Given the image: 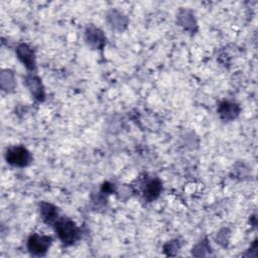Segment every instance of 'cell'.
Instances as JSON below:
<instances>
[{
    "label": "cell",
    "mask_w": 258,
    "mask_h": 258,
    "mask_svg": "<svg viewBox=\"0 0 258 258\" xmlns=\"http://www.w3.org/2000/svg\"><path fill=\"white\" fill-rule=\"evenodd\" d=\"M56 232L63 243L67 245L75 243L80 236V231L77 225L68 218H63L56 223Z\"/></svg>",
    "instance_id": "obj_1"
},
{
    "label": "cell",
    "mask_w": 258,
    "mask_h": 258,
    "mask_svg": "<svg viewBox=\"0 0 258 258\" xmlns=\"http://www.w3.org/2000/svg\"><path fill=\"white\" fill-rule=\"evenodd\" d=\"M31 159V154L25 147H14L9 148L6 152L7 162L15 167H26L29 165Z\"/></svg>",
    "instance_id": "obj_2"
},
{
    "label": "cell",
    "mask_w": 258,
    "mask_h": 258,
    "mask_svg": "<svg viewBox=\"0 0 258 258\" xmlns=\"http://www.w3.org/2000/svg\"><path fill=\"white\" fill-rule=\"evenodd\" d=\"M52 239L49 236L39 235V234H34L29 239L28 248L35 255H42L48 251L51 245Z\"/></svg>",
    "instance_id": "obj_3"
},
{
    "label": "cell",
    "mask_w": 258,
    "mask_h": 258,
    "mask_svg": "<svg viewBox=\"0 0 258 258\" xmlns=\"http://www.w3.org/2000/svg\"><path fill=\"white\" fill-rule=\"evenodd\" d=\"M239 111L240 109L237 104L230 103V102H223L219 106V114L221 116V118L225 121H229L236 118L239 114Z\"/></svg>",
    "instance_id": "obj_4"
},
{
    "label": "cell",
    "mask_w": 258,
    "mask_h": 258,
    "mask_svg": "<svg viewBox=\"0 0 258 258\" xmlns=\"http://www.w3.org/2000/svg\"><path fill=\"white\" fill-rule=\"evenodd\" d=\"M86 39H87L88 43L95 49L102 48L104 41H105V37H104L102 32L96 28L88 29V31L86 33Z\"/></svg>",
    "instance_id": "obj_5"
},
{
    "label": "cell",
    "mask_w": 258,
    "mask_h": 258,
    "mask_svg": "<svg viewBox=\"0 0 258 258\" xmlns=\"http://www.w3.org/2000/svg\"><path fill=\"white\" fill-rule=\"evenodd\" d=\"M17 54L19 56V59L22 61V63L26 64V66L29 69L31 70L35 69L36 63H35L34 53L27 44H20L17 49Z\"/></svg>",
    "instance_id": "obj_6"
},
{
    "label": "cell",
    "mask_w": 258,
    "mask_h": 258,
    "mask_svg": "<svg viewBox=\"0 0 258 258\" xmlns=\"http://www.w3.org/2000/svg\"><path fill=\"white\" fill-rule=\"evenodd\" d=\"M161 191V184L158 180H151L147 183L145 186V197L147 200H154L158 197L159 193Z\"/></svg>",
    "instance_id": "obj_7"
},
{
    "label": "cell",
    "mask_w": 258,
    "mask_h": 258,
    "mask_svg": "<svg viewBox=\"0 0 258 258\" xmlns=\"http://www.w3.org/2000/svg\"><path fill=\"white\" fill-rule=\"evenodd\" d=\"M27 83L28 86L30 88V90L32 91V93L36 96V98L37 99H42L43 98V91H42V87H41V83L39 81V79H37V77H29L27 79Z\"/></svg>",
    "instance_id": "obj_8"
},
{
    "label": "cell",
    "mask_w": 258,
    "mask_h": 258,
    "mask_svg": "<svg viewBox=\"0 0 258 258\" xmlns=\"http://www.w3.org/2000/svg\"><path fill=\"white\" fill-rule=\"evenodd\" d=\"M40 209L42 219L46 223H51L53 220H55V217L58 216L56 208L50 204H42Z\"/></svg>",
    "instance_id": "obj_9"
}]
</instances>
